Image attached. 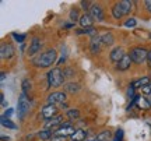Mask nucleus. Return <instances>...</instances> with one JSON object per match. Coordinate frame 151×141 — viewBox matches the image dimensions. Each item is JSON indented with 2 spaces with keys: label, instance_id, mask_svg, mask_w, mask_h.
<instances>
[{
  "label": "nucleus",
  "instance_id": "7ed1b4c3",
  "mask_svg": "<svg viewBox=\"0 0 151 141\" xmlns=\"http://www.w3.org/2000/svg\"><path fill=\"white\" fill-rule=\"evenodd\" d=\"M29 112V101L27 98V94L21 92L20 94V98H18V103H17V113H18V117L20 119H24L27 113Z\"/></svg>",
  "mask_w": 151,
  "mask_h": 141
},
{
  "label": "nucleus",
  "instance_id": "7c9ffc66",
  "mask_svg": "<svg viewBox=\"0 0 151 141\" xmlns=\"http://www.w3.org/2000/svg\"><path fill=\"white\" fill-rule=\"evenodd\" d=\"M134 89H136L134 84L132 82V84H130V87L127 88V95H129V98H133V99L136 98V95H134Z\"/></svg>",
  "mask_w": 151,
  "mask_h": 141
},
{
  "label": "nucleus",
  "instance_id": "c03bdc74",
  "mask_svg": "<svg viewBox=\"0 0 151 141\" xmlns=\"http://www.w3.org/2000/svg\"><path fill=\"white\" fill-rule=\"evenodd\" d=\"M60 108H62V109H66V108H67V103H62V105H60Z\"/></svg>",
  "mask_w": 151,
  "mask_h": 141
},
{
  "label": "nucleus",
  "instance_id": "cd10ccee",
  "mask_svg": "<svg viewBox=\"0 0 151 141\" xmlns=\"http://www.w3.org/2000/svg\"><path fill=\"white\" fill-rule=\"evenodd\" d=\"M11 35H13V38H14V41H16V42H20V44H22V42H24V39H25V35H24V34H17V32H13Z\"/></svg>",
  "mask_w": 151,
  "mask_h": 141
},
{
  "label": "nucleus",
  "instance_id": "dca6fc26",
  "mask_svg": "<svg viewBox=\"0 0 151 141\" xmlns=\"http://www.w3.org/2000/svg\"><path fill=\"white\" fill-rule=\"evenodd\" d=\"M101 39H102V45L104 46H111L115 42V37H113L111 32H105L104 35H101Z\"/></svg>",
  "mask_w": 151,
  "mask_h": 141
},
{
  "label": "nucleus",
  "instance_id": "20e7f679",
  "mask_svg": "<svg viewBox=\"0 0 151 141\" xmlns=\"http://www.w3.org/2000/svg\"><path fill=\"white\" fill-rule=\"evenodd\" d=\"M148 52L150 50H147V49L144 48H133L132 49V52H130V59H132V62H134V63H137V64H141L143 62H146L147 57H148Z\"/></svg>",
  "mask_w": 151,
  "mask_h": 141
},
{
  "label": "nucleus",
  "instance_id": "37998d69",
  "mask_svg": "<svg viewBox=\"0 0 151 141\" xmlns=\"http://www.w3.org/2000/svg\"><path fill=\"white\" fill-rule=\"evenodd\" d=\"M146 99H147V101H148V103H150V105H151V94H148V95H147V97H146Z\"/></svg>",
  "mask_w": 151,
  "mask_h": 141
},
{
  "label": "nucleus",
  "instance_id": "f257e3e1",
  "mask_svg": "<svg viewBox=\"0 0 151 141\" xmlns=\"http://www.w3.org/2000/svg\"><path fill=\"white\" fill-rule=\"evenodd\" d=\"M56 56H58V52L55 49H48V50H45L43 53H41L35 59V64L38 67H42V69L50 67L56 62Z\"/></svg>",
  "mask_w": 151,
  "mask_h": 141
},
{
  "label": "nucleus",
  "instance_id": "79ce46f5",
  "mask_svg": "<svg viewBox=\"0 0 151 141\" xmlns=\"http://www.w3.org/2000/svg\"><path fill=\"white\" fill-rule=\"evenodd\" d=\"M6 80V74H4V71H1V82H4Z\"/></svg>",
  "mask_w": 151,
  "mask_h": 141
},
{
  "label": "nucleus",
  "instance_id": "c9c22d12",
  "mask_svg": "<svg viewBox=\"0 0 151 141\" xmlns=\"http://www.w3.org/2000/svg\"><path fill=\"white\" fill-rule=\"evenodd\" d=\"M70 76H73V70H71V69H66L65 70V77H70Z\"/></svg>",
  "mask_w": 151,
  "mask_h": 141
},
{
  "label": "nucleus",
  "instance_id": "b1692460",
  "mask_svg": "<svg viewBox=\"0 0 151 141\" xmlns=\"http://www.w3.org/2000/svg\"><path fill=\"white\" fill-rule=\"evenodd\" d=\"M66 89L69 92H77L80 89V85L77 82H69V84H66Z\"/></svg>",
  "mask_w": 151,
  "mask_h": 141
},
{
  "label": "nucleus",
  "instance_id": "ddd939ff",
  "mask_svg": "<svg viewBox=\"0 0 151 141\" xmlns=\"http://www.w3.org/2000/svg\"><path fill=\"white\" fill-rule=\"evenodd\" d=\"M80 25L84 29L86 28H91L92 27V17L90 16V14H84V16H81V18H80Z\"/></svg>",
  "mask_w": 151,
  "mask_h": 141
},
{
  "label": "nucleus",
  "instance_id": "ea45409f",
  "mask_svg": "<svg viewBox=\"0 0 151 141\" xmlns=\"http://www.w3.org/2000/svg\"><path fill=\"white\" fill-rule=\"evenodd\" d=\"M73 27H74V24H66L65 25L66 29H70V28H73Z\"/></svg>",
  "mask_w": 151,
  "mask_h": 141
},
{
  "label": "nucleus",
  "instance_id": "f8f14e48",
  "mask_svg": "<svg viewBox=\"0 0 151 141\" xmlns=\"http://www.w3.org/2000/svg\"><path fill=\"white\" fill-rule=\"evenodd\" d=\"M62 122H63V116H55L52 117L50 120L46 122V125H45V130H49V127H55V126L58 125H62Z\"/></svg>",
  "mask_w": 151,
  "mask_h": 141
},
{
  "label": "nucleus",
  "instance_id": "473e14b6",
  "mask_svg": "<svg viewBox=\"0 0 151 141\" xmlns=\"http://www.w3.org/2000/svg\"><path fill=\"white\" fill-rule=\"evenodd\" d=\"M81 6H83L84 10H88V9H90V1H81ZM90 10H91V9H90Z\"/></svg>",
  "mask_w": 151,
  "mask_h": 141
},
{
  "label": "nucleus",
  "instance_id": "9d476101",
  "mask_svg": "<svg viewBox=\"0 0 151 141\" xmlns=\"http://www.w3.org/2000/svg\"><path fill=\"white\" fill-rule=\"evenodd\" d=\"M0 54H1V59H10V57H13V54H14V48L10 44H3L1 45Z\"/></svg>",
  "mask_w": 151,
  "mask_h": 141
},
{
  "label": "nucleus",
  "instance_id": "4c0bfd02",
  "mask_svg": "<svg viewBox=\"0 0 151 141\" xmlns=\"http://www.w3.org/2000/svg\"><path fill=\"white\" fill-rule=\"evenodd\" d=\"M1 106H7V102H6V99H4V95H1Z\"/></svg>",
  "mask_w": 151,
  "mask_h": 141
},
{
  "label": "nucleus",
  "instance_id": "5701e85b",
  "mask_svg": "<svg viewBox=\"0 0 151 141\" xmlns=\"http://www.w3.org/2000/svg\"><path fill=\"white\" fill-rule=\"evenodd\" d=\"M137 105H139L140 109H148L151 106L146 98H141V97H137Z\"/></svg>",
  "mask_w": 151,
  "mask_h": 141
},
{
  "label": "nucleus",
  "instance_id": "6ab92c4d",
  "mask_svg": "<svg viewBox=\"0 0 151 141\" xmlns=\"http://www.w3.org/2000/svg\"><path fill=\"white\" fill-rule=\"evenodd\" d=\"M1 126L3 127H7V129H11V130H17V126H16V123H13L11 120H9L7 117H4V116H1Z\"/></svg>",
  "mask_w": 151,
  "mask_h": 141
},
{
  "label": "nucleus",
  "instance_id": "bb28decb",
  "mask_svg": "<svg viewBox=\"0 0 151 141\" xmlns=\"http://www.w3.org/2000/svg\"><path fill=\"white\" fill-rule=\"evenodd\" d=\"M38 136H39L41 140H50V138H52V133H50V130H43V131H41Z\"/></svg>",
  "mask_w": 151,
  "mask_h": 141
},
{
  "label": "nucleus",
  "instance_id": "0eeeda50",
  "mask_svg": "<svg viewBox=\"0 0 151 141\" xmlns=\"http://www.w3.org/2000/svg\"><path fill=\"white\" fill-rule=\"evenodd\" d=\"M124 56V50H123V48H120V46H118V48H115L111 52V54H109V59H111V62H113V63H116L118 64L120 60L123 59Z\"/></svg>",
  "mask_w": 151,
  "mask_h": 141
},
{
  "label": "nucleus",
  "instance_id": "a19ab883",
  "mask_svg": "<svg viewBox=\"0 0 151 141\" xmlns=\"http://www.w3.org/2000/svg\"><path fill=\"white\" fill-rule=\"evenodd\" d=\"M65 57H60V59H59V62H56V63H58V64H62V63H65Z\"/></svg>",
  "mask_w": 151,
  "mask_h": 141
},
{
  "label": "nucleus",
  "instance_id": "9b49d317",
  "mask_svg": "<svg viewBox=\"0 0 151 141\" xmlns=\"http://www.w3.org/2000/svg\"><path fill=\"white\" fill-rule=\"evenodd\" d=\"M130 64H132V59H130V56H127V54H126L123 59H122L118 64H116V69H118L119 71H126L130 67Z\"/></svg>",
  "mask_w": 151,
  "mask_h": 141
},
{
  "label": "nucleus",
  "instance_id": "58836bf2",
  "mask_svg": "<svg viewBox=\"0 0 151 141\" xmlns=\"http://www.w3.org/2000/svg\"><path fill=\"white\" fill-rule=\"evenodd\" d=\"M147 62H148V66L151 67V50L148 52V57H147Z\"/></svg>",
  "mask_w": 151,
  "mask_h": 141
},
{
  "label": "nucleus",
  "instance_id": "4468645a",
  "mask_svg": "<svg viewBox=\"0 0 151 141\" xmlns=\"http://www.w3.org/2000/svg\"><path fill=\"white\" fill-rule=\"evenodd\" d=\"M38 50H41V41L38 38H34L32 42H31V46H29V49H28V53L31 54H35L38 52Z\"/></svg>",
  "mask_w": 151,
  "mask_h": 141
},
{
  "label": "nucleus",
  "instance_id": "4be33fe9",
  "mask_svg": "<svg viewBox=\"0 0 151 141\" xmlns=\"http://www.w3.org/2000/svg\"><path fill=\"white\" fill-rule=\"evenodd\" d=\"M109 140H111V133H109L108 130L99 133V134L95 137V141H109Z\"/></svg>",
  "mask_w": 151,
  "mask_h": 141
},
{
  "label": "nucleus",
  "instance_id": "412c9836",
  "mask_svg": "<svg viewBox=\"0 0 151 141\" xmlns=\"http://www.w3.org/2000/svg\"><path fill=\"white\" fill-rule=\"evenodd\" d=\"M112 16H113V18H116V20H119L120 17L123 16V13H122V10H120V6H119V3L113 4V7H112Z\"/></svg>",
  "mask_w": 151,
  "mask_h": 141
},
{
  "label": "nucleus",
  "instance_id": "aec40b11",
  "mask_svg": "<svg viewBox=\"0 0 151 141\" xmlns=\"http://www.w3.org/2000/svg\"><path fill=\"white\" fill-rule=\"evenodd\" d=\"M150 82H151V81H150V78H148V77H143V78H140L139 81L133 82V84H134L136 88H141V89H143V88L147 87V85H148Z\"/></svg>",
  "mask_w": 151,
  "mask_h": 141
},
{
  "label": "nucleus",
  "instance_id": "6e6552de",
  "mask_svg": "<svg viewBox=\"0 0 151 141\" xmlns=\"http://www.w3.org/2000/svg\"><path fill=\"white\" fill-rule=\"evenodd\" d=\"M90 16L97 20V21H104V11L102 7L99 4H92L91 6V10H90Z\"/></svg>",
  "mask_w": 151,
  "mask_h": 141
},
{
  "label": "nucleus",
  "instance_id": "393cba45",
  "mask_svg": "<svg viewBox=\"0 0 151 141\" xmlns=\"http://www.w3.org/2000/svg\"><path fill=\"white\" fill-rule=\"evenodd\" d=\"M67 117L69 119H78L80 117V110L78 109H70V110H67Z\"/></svg>",
  "mask_w": 151,
  "mask_h": 141
},
{
  "label": "nucleus",
  "instance_id": "a211bd4d",
  "mask_svg": "<svg viewBox=\"0 0 151 141\" xmlns=\"http://www.w3.org/2000/svg\"><path fill=\"white\" fill-rule=\"evenodd\" d=\"M86 136H87L86 131L83 130V129H78V130L71 136V141H84L86 140Z\"/></svg>",
  "mask_w": 151,
  "mask_h": 141
},
{
  "label": "nucleus",
  "instance_id": "f3484780",
  "mask_svg": "<svg viewBox=\"0 0 151 141\" xmlns=\"http://www.w3.org/2000/svg\"><path fill=\"white\" fill-rule=\"evenodd\" d=\"M119 6H120V10L123 13V16H127L132 10V1L129 0H123V1H119Z\"/></svg>",
  "mask_w": 151,
  "mask_h": 141
},
{
  "label": "nucleus",
  "instance_id": "a18cd8bd",
  "mask_svg": "<svg viewBox=\"0 0 151 141\" xmlns=\"http://www.w3.org/2000/svg\"><path fill=\"white\" fill-rule=\"evenodd\" d=\"M1 140H3V141H7V140H10V137H6V136H1Z\"/></svg>",
  "mask_w": 151,
  "mask_h": 141
},
{
  "label": "nucleus",
  "instance_id": "e433bc0d",
  "mask_svg": "<svg viewBox=\"0 0 151 141\" xmlns=\"http://www.w3.org/2000/svg\"><path fill=\"white\" fill-rule=\"evenodd\" d=\"M13 112H14L13 109H9V110H6V113L3 115V116H4V117H10L11 115H13Z\"/></svg>",
  "mask_w": 151,
  "mask_h": 141
},
{
  "label": "nucleus",
  "instance_id": "2eb2a0df",
  "mask_svg": "<svg viewBox=\"0 0 151 141\" xmlns=\"http://www.w3.org/2000/svg\"><path fill=\"white\" fill-rule=\"evenodd\" d=\"M76 131L77 130H74V127H67V129H58L55 134L59 137H66V136H73Z\"/></svg>",
  "mask_w": 151,
  "mask_h": 141
},
{
  "label": "nucleus",
  "instance_id": "423d86ee",
  "mask_svg": "<svg viewBox=\"0 0 151 141\" xmlns=\"http://www.w3.org/2000/svg\"><path fill=\"white\" fill-rule=\"evenodd\" d=\"M41 113H42V116L46 120H50L52 117H55V116H56V113H58V109H56V106H55V105L48 103V105H45V106L42 108Z\"/></svg>",
  "mask_w": 151,
  "mask_h": 141
},
{
  "label": "nucleus",
  "instance_id": "c85d7f7f",
  "mask_svg": "<svg viewBox=\"0 0 151 141\" xmlns=\"http://www.w3.org/2000/svg\"><path fill=\"white\" fill-rule=\"evenodd\" d=\"M136 24H137L136 18H129V20H126V21H124V27L133 28V27H136Z\"/></svg>",
  "mask_w": 151,
  "mask_h": 141
},
{
  "label": "nucleus",
  "instance_id": "f03ea898",
  "mask_svg": "<svg viewBox=\"0 0 151 141\" xmlns=\"http://www.w3.org/2000/svg\"><path fill=\"white\" fill-rule=\"evenodd\" d=\"M63 81H65V74L60 71V69H52L49 70L48 73V84L49 87L53 88H59L60 85H63Z\"/></svg>",
  "mask_w": 151,
  "mask_h": 141
},
{
  "label": "nucleus",
  "instance_id": "39448f33",
  "mask_svg": "<svg viewBox=\"0 0 151 141\" xmlns=\"http://www.w3.org/2000/svg\"><path fill=\"white\" fill-rule=\"evenodd\" d=\"M65 101H66V94L60 92V91L52 92L48 97V103H50V105H56V103L62 105V103H65Z\"/></svg>",
  "mask_w": 151,
  "mask_h": 141
},
{
  "label": "nucleus",
  "instance_id": "a878e982",
  "mask_svg": "<svg viewBox=\"0 0 151 141\" xmlns=\"http://www.w3.org/2000/svg\"><path fill=\"white\" fill-rule=\"evenodd\" d=\"M80 18L81 17L78 16V10H77V9H71L70 10V20L71 21L76 24L77 21H80Z\"/></svg>",
  "mask_w": 151,
  "mask_h": 141
},
{
  "label": "nucleus",
  "instance_id": "2f4dec72",
  "mask_svg": "<svg viewBox=\"0 0 151 141\" xmlns=\"http://www.w3.org/2000/svg\"><path fill=\"white\" fill-rule=\"evenodd\" d=\"M29 88H31V82L28 81V80H24V81H22V92L27 94L28 91H29Z\"/></svg>",
  "mask_w": 151,
  "mask_h": 141
},
{
  "label": "nucleus",
  "instance_id": "49530a36",
  "mask_svg": "<svg viewBox=\"0 0 151 141\" xmlns=\"http://www.w3.org/2000/svg\"><path fill=\"white\" fill-rule=\"evenodd\" d=\"M94 141H95V140H94Z\"/></svg>",
  "mask_w": 151,
  "mask_h": 141
},
{
  "label": "nucleus",
  "instance_id": "f704fd0d",
  "mask_svg": "<svg viewBox=\"0 0 151 141\" xmlns=\"http://www.w3.org/2000/svg\"><path fill=\"white\" fill-rule=\"evenodd\" d=\"M50 141H66V137H59V136H55Z\"/></svg>",
  "mask_w": 151,
  "mask_h": 141
},
{
  "label": "nucleus",
  "instance_id": "c756f323",
  "mask_svg": "<svg viewBox=\"0 0 151 141\" xmlns=\"http://www.w3.org/2000/svg\"><path fill=\"white\" fill-rule=\"evenodd\" d=\"M113 141H123V130H122V129H118V130H116V134H115Z\"/></svg>",
  "mask_w": 151,
  "mask_h": 141
},
{
  "label": "nucleus",
  "instance_id": "1a4fd4ad",
  "mask_svg": "<svg viewBox=\"0 0 151 141\" xmlns=\"http://www.w3.org/2000/svg\"><path fill=\"white\" fill-rule=\"evenodd\" d=\"M101 48H102V39H101V37H98V35L97 37H92L91 42H90V49H91V52L95 54L101 50Z\"/></svg>",
  "mask_w": 151,
  "mask_h": 141
},
{
  "label": "nucleus",
  "instance_id": "72a5a7b5",
  "mask_svg": "<svg viewBox=\"0 0 151 141\" xmlns=\"http://www.w3.org/2000/svg\"><path fill=\"white\" fill-rule=\"evenodd\" d=\"M144 4H146V9L148 13H151V0H147V1H144Z\"/></svg>",
  "mask_w": 151,
  "mask_h": 141
}]
</instances>
